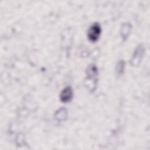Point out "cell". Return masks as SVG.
Returning a JSON list of instances; mask_svg holds the SVG:
<instances>
[{
  "label": "cell",
  "mask_w": 150,
  "mask_h": 150,
  "mask_svg": "<svg viewBox=\"0 0 150 150\" xmlns=\"http://www.w3.org/2000/svg\"><path fill=\"white\" fill-rule=\"evenodd\" d=\"M144 53V47L142 45H139L138 46L132 55V59H131V64L133 66L138 65L143 56Z\"/></svg>",
  "instance_id": "cell-2"
},
{
  "label": "cell",
  "mask_w": 150,
  "mask_h": 150,
  "mask_svg": "<svg viewBox=\"0 0 150 150\" xmlns=\"http://www.w3.org/2000/svg\"><path fill=\"white\" fill-rule=\"evenodd\" d=\"M101 32V29L98 23H93L88 29L87 32V37L92 42H96L100 37Z\"/></svg>",
  "instance_id": "cell-1"
},
{
  "label": "cell",
  "mask_w": 150,
  "mask_h": 150,
  "mask_svg": "<svg viewBox=\"0 0 150 150\" xmlns=\"http://www.w3.org/2000/svg\"><path fill=\"white\" fill-rule=\"evenodd\" d=\"M66 110L64 108L59 109L55 114L56 119L58 121H63L66 119Z\"/></svg>",
  "instance_id": "cell-5"
},
{
  "label": "cell",
  "mask_w": 150,
  "mask_h": 150,
  "mask_svg": "<svg viewBox=\"0 0 150 150\" xmlns=\"http://www.w3.org/2000/svg\"><path fill=\"white\" fill-rule=\"evenodd\" d=\"M73 92L71 87L70 86H67L60 93V100L63 103H67L71 100L73 97Z\"/></svg>",
  "instance_id": "cell-3"
},
{
  "label": "cell",
  "mask_w": 150,
  "mask_h": 150,
  "mask_svg": "<svg viewBox=\"0 0 150 150\" xmlns=\"http://www.w3.org/2000/svg\"><path fill=\"white\" fill-rule=\"evenodd\" d=\"M124 67L125 63L123 60H120L118 62L116 67V71L118 75L120 76L123 73V71L124 70Z\"/></svg>",
  "instance_id": "cell-6"
},
{
  "label": "cell",
  "mask_w": 150,
  "mask_h": 150,
  "mask_svg": "<svg viewBox=\"0 0 150 150\" xmlns=\"http://www.w3.org/2000/svg\"><path fill=\"white\" fill-rule=\"evenodd\" d=\"M131 25L128 23H124L122 25V27L121 29V36L124 40L127 39L131 30Z\"/></svg>",
  "instance_id": "cell-4"
}]
</instances>
